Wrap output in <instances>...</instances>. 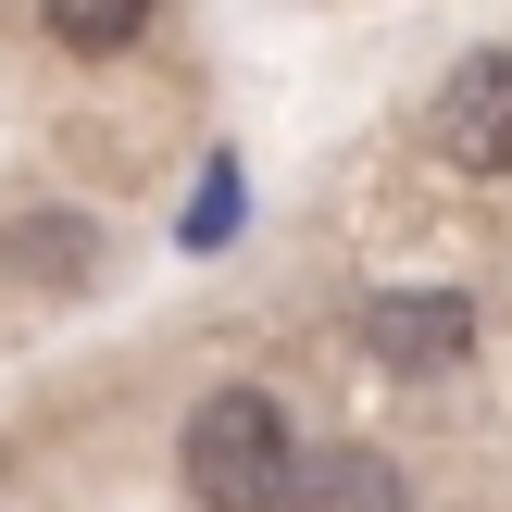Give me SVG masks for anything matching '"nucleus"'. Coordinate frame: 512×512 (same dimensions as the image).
<instances>
[{
    "instance_id": "nucleus-1",
    "label": "nucleus",
    "mask_w": 512,
    "mask_h": 512,
    "mask_svg": "<svg viewBox=\"0 0 512 512\" xmlns=\"http://www.w3.org/2000/svg\"><path fill=\"white\" fill-rule=\"evenodd\" d=\"M175 475H188L200 512H288L300 488V438H288V400L275 388H213L175 438Z\"/></svg>"
},
{
    "instance_id": "nucleus-2",
    "label": "nucleus",
    "mask_w": 512,
    "mask_h": 512,
    "mask_svg": "<svg viewBox=\"0 0 512 512\" xmlns=\"http://www.w3.org/2000/svg\"><path fill=\"white\" fill-rule=\"evenodd\" d=\"M450 175H512V50H463L438 75V113H425Z\"/></svg>"
},
{
    "instance_id": "nucleus-3",
    "label": "nucleus",
    "mask_w": 512,
    "mask_h": 512,
    "mask_svg": "<svg viewBox=\"0 0 512 512\" xmlns=\"http://www.w3.org/2000/svg\"><path fill=\"white\" fill-rule=\"evenodd\" d=\"M363 350L388 375H450V363H475V300L463 288H375L363 300Z\"/></svg>"
},
{
    "instance_id": "nucleus-4",
    "label": "nucleus",
    "mask_w": 512,
    "mask_h": 512,
    "mask_svg": "<svg viewBox=\"0 0 512 512\" xmlns=\"http://www.w3.org/2000/svg\"><path fill=\"white\" fill-rule=\"evenodd\" d=\"M288 512H413V488H400V463H388V450L338 438V450H300Z\"/></svg>"
},
{
    "instance_id": "nucleus-5",
    "label": "nucleus",
    "mask_w": 512,
    "mask_h": 512,
    "mask_svg": "<svg viewBox=\"0 0 512 512\" xmlns=\"http://www.w3.org/2000/svg\"><path fill=\"white\" fill-rule=\"evenodd\" d=\"M13 263L50 275V288H75V275H100V225L88 213H25L13 225Z\"/></svg>"
},
{
    "instance_id": "nucleus-6",
    "label": "nucleus",
    "mask_w": 512,
    "mask_h": 512,
    "mask_svg": "<svg viewBox=\"0 0 512 512\" xmlns=\"http://www.w3.org/2000/svg\"><path fill=\"white\" fill-rule=\"evenodd\" d=\"M50 38H63V50H138L150 13H138V0H63V13H50Z\"/></svg>"
}]
</instances>
